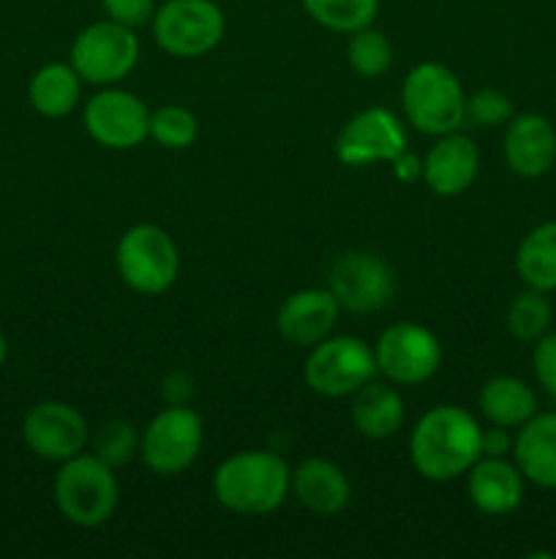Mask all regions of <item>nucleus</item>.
Here are the masks:
<instances>
[{
  "label": "nucleus",
  "instance_id": "16",
  "mask_svg": "<svg viewBox=\"0 0 556 559\" xmlns=\"http://www.w3.org/2000/svg\"><path fill=\"white\" fill-rule=\"evenodd\" d=\"M341 306L330 289H298L289 295L276 314V328L292 347H314L336 328Z\"/></svg>",
  "mask_w": 556,
  "mask_h": 559
},
{
  "label": "nucleus",
  "instance_id": "9",
  "mask_svg": "<svg viewBox=\"0 0 556 559\" xmlns=\"http://www.w3.org/2000/svg\"><path fill=\"white\" fill-rule=\"evenodd\" d=\"M69 58L82 82L98 87L118 85L134 71L140 60V38L134 27H125L120 22H93L76 33Z\"/></svg>",
  "mask_w": 556,
  "mask_h": 559
},
{
  "label": "nucleus",
  "instance_id": "4",
  "mask_svg": "<svg viewBox=\"0 0 556 559\" xmlns=\"http://www.w3.org/2000/svg\"><path fill=\"white\" fill-rule=\"evenodd\" d=\"M52 495L55 506L65 522L90 530L101 527L118 511L120 484L109 464H104L93 453L82 451L80 456L60 464Z\"/></svg>",
  "mask_w": 556,
  "mask_h": 559
},
{
  "label": "nucleus",
  "instance_id": "11",
  "mask_svg": "<svg viewBox=\"0 0 556 559\" xmlns=\"http://www.w3.org/2000/svg\"><path fill=\"white\" fill-rule=\"evenodd\" d=\"M327 289L343 311L374 314L396 295V273L382 257L368 251H347L327 271Z\"/></svg>",
  "mask_w": 556,
  "mask_h": 559
},
{
  "label": "nucleus",
  "instance_id": "31",
  "mask_svg": "<svg viewBox=\"0 0 556 559\" xmlns=\"http://www.w3.org/2000/svg\"><path fill=\"white\" fill-rule=\"evenodd\" d=\"M532 369L537 385L556 402V331H548L534 342Z\"/></svg>",
  "mask_w": 556,
  "mask_h": 559
},
{
  "label": "nucleus",
  "instance_id": "23",
  "mask_svg": "<svg viewBox=\"0 0 556 559\" xmlns=\"http://www.w3.org/2000/svg\"><path fill=\"white\" fill-rule=\"evenodd\" d=\"M82 76L71 63H47L31 76L27 102L44 118H65L80 107Z\"/></svg>",
  "mask_w": 556,
  "mask_h": 559
},
{
  "label": "nucleus",
  "instance_id": "33",
  "mask_svg": "<svg viewBox=\"0 0 556 559\" xmlns=\"http://www.w3.org/2000/svg\"><path fill=\"white\" fill-rule=\"evenodd\" d=\"M194 393H196L194 377L185 374V371L174 369L161 380L164 404H191Z\"/></svg>",
  "mask_w": 556,
  "mask_h": 559
},
{
  "label": "nucleus",
  "instance_id": "1",
  "mask_svg": "<svg viewBox=\"0 0 556 559\" xmlns=\"http://www.w3.org/2000/svg\"><path fill=\"white\" fill-rule=\"evenodd\" d=\"M480 440H483V426L469 409L439 404L414 424L409 459L425 480L447 484L463 478L483 456Z\"/></svg>",
  "mask_w": 556,
  "mask_h": 559
},
{
  "label": "nucleus",
  "instance_id": "5",
  "mask_svg": "<svg viewBox=\"0 0 556 559\" xmlns=\"http://www.w3.org/2000/svg\"><path fill=\"white\" fill-rule=\"evenodd\" d=\"M114 265L125 287L153 298L178 282L180 251L172 235L158 224H134L120 235Z\"/></svg>",
  "mask_w": 556,
  "mask_h": 559
},
{
  "label": "nucleus",
  "instance_id": "29",
  "mask_svg": "<svg viewBox=\"0 0 556 559\" xmlns=\"http://www.w3.org/2000/svg\"><path fill=\"white\" fill-rule=\"evenodd\" d=\"M93 456L101 459L112 469L123 467L140 456V431L129 420H109L93 437Z\"/></svg>",
  "mask_w": 556,
  "mask_h": 559
},
{
  "label": "nucleus",
  "instance_id": "32",
  "mask_svg": "<svg viewBox=\"0 0 556 559\" xmlns=\"http://www.w3.org/2000/svg\"><path fill=\"white\" fill-rule=\"evenodd\" d=\"M101 9L107 20L120 22L125 27H142L153 22L156 14V3L153 0H101Z\"/></svg>",
  "mask_w": 556,
  "mask_h": 559
},
{
  "label": "nucleus",
  "instance_id": "34",
  "mask_svg": "<svg viewBox=\"0 0 556 559\" xmlns=\"http://www.w3.org/2000/svg\"><path fill=\"white\" fill-rule=\"evenodd\" d=\"M512 440H516V437H512L510 429H505V426H491V429H483V440H480L483 456H496V459L512 456Z\"/></svg>",
  "mask_w": 556,
  "mask_h": 559
},
{
  "label": "nucleus",
  "instance_id": "13",
  "mask_svg": "<svg viewBox=\"0 0 556 559\" xmlns=\"http://www.w3.org/2000/svg\"><path fill=\"white\" fill-rule=\"evenodd\" d=\"M407 151L403 120L387 107H365L343 123L336 136V156L347 167L390 164Z\"/></svg>",
  "mask_w": 556,
  "mask_h": 559
},
{
  "label": "nucleus",
  "instance_id": "12",
  "mask_svg": "<svg viewBox=\"0 0 556 559\" xmlns=\"http://www.w3.org/2000/svg\"><path fill=\"white\" fill-rule=\"evenodd\" d=\"M82 123L98 145L109 151H131L150 136V109L136 93L107 85L85 104Z\"/></svg>",
  "mask_w": 556,
  "mask_h": 559
},
{
  "label": "nucleus",
  "instance_id": "8",
  "mask_svg": "<svg viewBox=\"0 0 556 559\" xmlns=\"http://www.w3.org/2000/svg\"><path fill=\"white\" fill-rule=\"evenodd\" d=\"M153 38L167 55L194 60L213 52L227 33V20L213 0H167L153 14Z\"/></svg>",
  "mask_w": 556,
  "mask_h": 559
},
{
  "label": "nucleus",
  "instance_id": "25",
  "mask_svg": "<svg viewBox=\"0 0 556 559\" xmlns=\"http://www.w3.org/2000/svg\"><path fill=\"white\" fill-rule=\"evenodd\" d=\"M505 322L507 333L516 342L534 344L537 338H543L551 331V322H554V306H551L548 293H540V289L532 287L518 293L507 306Z\"/></svg>",
  "mask_w": 556,
  "mask_h": 559
},
{
  "label": "nucleus",
  "instance_id": "26",
  "mask_svg": "<svg viewBox=\"0 0 556 559\" xmlns=\"http://www.w3.org/2000/svg\"><path fill=\"white\" fill-rule=\"evenodd\" d=\"M303 9L325 31L349 36L360 27L374 25L379 0H303Z\"/></svg>",
  "mask_w": 556,
  "mask_h": 559
},
{
  "label": "nucleus",
  "instance_id": "36",
  "mask_svg": "<svg viewBox=\"0 0 556 559\" xmlns=\"http://www.w3.org/2000/svg\"><path fill=\"white\" fill-rule=\"evenodd\" d=\"M5 358H9V342H5V333L0 331V369H3Z\"/></svg>",
  "mask_w": 556,
  "mask_h": 559
},
{
  "label": "nucleus",
  "instance_id": "27",
  "mask_svg": "<svg viewBox=\"0 0 556 559\" xmlns=\"http://www.w3.org/2000/svg\"><path fill=\"white\" fill-rule=\"evenodd\" d=\"M347 60L349 69L363 80H376V76L387 74L392 66V44L390 38L374 25L360 27V31L349 33L347 41Z\"/></svg>",
  "mask_w": 556,
  "mask_h": 559
},
{
  "label": "nucleus",
  "instance_id": "17",
  "mask_svg": "<svg viewBox=\"0 0 556 559\" xmlns=\"http://www.w3.org/2000/svg\"><path fill=\"white\" fill-rule=\"evenodd\" d=\"M480 151L461 131L436 136L423 158V183L439 197H458L478 180Z\"/></svg>",
  "mask_w": 556,
  "mask_h": 559
},
{
  "label": "nucleus",
  "instance_id": "10",
  "mask_svg": "<svg viewBox=\"0 0 556 559\" xmlns=\"http://www.w3.org/2000/svg\"><path fill=\"white\" fill-rule=\"evenodd\" d=\"M376 371L392 385H423L439 371L442 344L434 331L418 322H396L374 344Z\"/></svg>",
  "mask_w": 556,
  "mask_h": 559
},
{
  "label": "nucleus",
  "instance_id": "3",
  "mask_svg": "<svg viewBox=\"0 0 556 559\" xmlns=\"http://www.w3.org/2000/svg\"><path fill=\"white\" fill-rule=\"evenodd\" d=\"M403 118L420 134L442 136L467 123V93L445 63H418L401 85Z\"/></svg>",
  "mask_w": 556,
  "mask_h": 559
},
{
  "label": "nucleus",
  "instance_id": "20",
  "mask_svg": "<svg viewBox=\"0 0 556 559\" xmlns=\"http://www.w3.org/2000/svg\"><path fill=\"white\" fill-rule=\"evenodd\" d=\"M512 462L527 484L556 489V413H537L516 429Z\"/></svg>",
  "mask_w": 556,
  "mask_h": 559
},
{
  "label": "nucleus",
  "instance_id": "21",
  "mask_svg": "<svg viewBox=\"0 0 556 559\" xmlns=\"http://www.w3.org/2000/svg\"><path fill=\"white\" fill-rule=\"evenodd\" d=\"M480 415L491 426H505V429H521L532 415L540 413L537 393L527 380L512 374L491 377L478 396Z\"/></svg>",
  "mask_w": 556,
  "mask_h": 559
},
{
  "label": "nucleus",
  "instance_id": "14",
  "mask_svg": "<svg viewBox=\"0 0 556 559\" xmlns=\"http://www.w3.org/2000/svg\"><path fill=\"white\" fill-rule=\"evenodd\" d=\"M22 440L27 451L44 462L63 464L85 451L90 431L85 415L65 402L33 404L22 420Z\"/></svg>",
  "mask_w": 556,
  "mask_h": 559
},
{
  "label": "nucleus",
  "instance_id": "28",
  "mask_svg": "<svg viewBox=\"0 0 556 559\" xmlns=\"http://www.w3.org/2000/svg\"><path fill=\"white\" fill-rule=\"evenodd\" d=\"M200 136L196 115L183 104H164L150 112V140L167 151H185Z\"/></svg>",
  "mask_w": 556,
  "mask_h": 559
},
{
  "label": "nucleus",
  "instance_id": "35",
  "mask_svg": "<svg viewBox=\"0 0 556 559\" xmlns=\"http://www.w3.org/2000/svg\"><path fill=\"white\" fill-rule=\"evenodd\" d=\"M392 175L403 183H414V180H423V158H418L414 153L403 151L392 158Z\"/></svg>",
  "mask_w": 556,
  "mask_h": 559
},
{
  "label": "nucleus",
  "instance_id": "30",
  "mask_svg": "<svg viewBox=\"0 0 556 559\" xmlns=\"http://www.w3.org/2000/svg\"><path fill=\"white\" fill-rule=\"evenodd\" d=\"M512 115H516V109H512L510 96L496 91V87H480L472 96H467V120L480 129L507 126Z\"/></svg>",
  "mask_w": 556,
  "mask_h": 559
},
{
  "label": "nucleus",
  "instance_id": "18",
  "mask_svg": "<svg viewBox=\"0 0 556 559\" xmlns=\"http://www.w3.org/2000/svg\"><path fill=\"white\" fill-rule=\"evenodd\" d=\"M289 495L316 516H336L352 500V484L336 462L322 456H309L292 469Z\"/></svg>",
  "mask_w": 556,
  "mask_h": 559
},
{
  "label": "nucleus",
  "instance_id": "15",
  "mask_svg": "<svg viewBox=\"0 0 556 559\" xmlns=\"http://www.w3.org/2000/svg\"><path fill=\"white\" fill-rule=\"evenodd\" d=\"M505 162L518 178H543L556 164V129L545 115L518 112L507 120Z\"/></svg>",
  "mask_w": 556,
  "mask_h": 559
},
{
  "label": "nucleus",
  "instance_id": "7",
  "mask_svg": "<svg viewBox=\"0 0 556 559\" xmlns=\"http://www.w3.org/2000/svg\"><path fill=\"white\" fill-rule=\"evenodd\" d=\"M376 371L374 347L358 336H327L314 344L305 358L303 377L305 385L325 399L354 396L363 385H368Z\"/></svg>",
  "mask_w": 556,
  "mask_h": 559
},
{
  "label": "nucleus",
  "instance_id": "6",
  "mask_svg": "<svg viewBox=\"0 0 556 559\" xmlns=\"http://www.w3.org/2000/svg\"><path fill=\"white\" fill-rule=\"evenodd\" d=\"M205 445V424L189 404H167L140 431V456L161 478L185 473Z\"/></svg>",
  "mask_w": 556,
  "mask_h": 559
},
{
  "label": "nucleus",
  "instance_id": "2",
  "mask_svg": "<svg viewBox=\"0 0 556 559\" xmlns=\"http://www.w3.org/2000/svg\"><path fill=\"white\" fill-rule=\"evenodd\" d=\"M292 469L278 453L240 451L213 473V497L238 516H267L289 497Z\"/></svg>",
  "mask_w": 556,
  "mask_h": 559
},
{
  "label": "nucleus",
  "instance_id": "22",
  "mask_svg": "<svg viewBox=\"0 0 556 559\" xmlns=\"http://www.w3.org/2000/svg\"><path fill=\"white\" fill-rule=\"evenodd\" d=\"M407 409L392 382H374L360 388L352 399V426L365 440H387L401 431Z\"/></svg>",
  "mask_w": 556,
  "mask_h": 559
},
{
  "label": "nucleus",
  "instance_id": "24",
  "mask_svg": "<svg viewBox=\"0 0 556 559\" xmlns=\"http://www.w3.org/2000/svg\"><path fill=\"white\" fill-rule=\"evenodd\" d=\"M516 271L527 287L556 293V222L529 229L516 251Z\"/></svg>",
  "mask_w": 556,
  "mask_h": 559
},
{
  "label": "nucleus",
  "instance_id": "19",
  "mask_svg": "<svg viewBox=\"0 0 556 559\" xmlns=\"http://www.w3.org/2000/svg\"><path fill=\"white\" fill-rule=\"evenodd\" d=\"M523 486L516 462L496 456H480L467 473V491L472 506L485 516H507L523 502Z\"/></svg>",
  "mask_w": 556,
  "mask_h": 559
}]
</instances>
